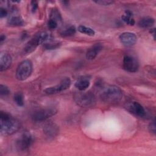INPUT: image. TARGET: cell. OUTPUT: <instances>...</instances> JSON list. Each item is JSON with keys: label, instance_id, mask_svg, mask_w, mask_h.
<instances>
[{"label": "cell", "instance_id": "20", "mask_svg": "<svg viewBox=\"0 0 156 156\" xmlns=\"http://www.w3.org/2000/svg\"><path fill=\"white\" fill-rule=\"evenodd\" d=\"M76 28L74 26H69L68 27L65 29L64 30H63L61 33H60V35L62 36V37H70V36H72L73 35L75 34L76 33Z\"/></svg>", "mask_w": 156, "mask_h": 156}, {"label": "cell", "instance_id": "27", "mask_svg": "<svg viewBox=\"0 0 156 156\" xmlns=\"http://www.w3.org/2000/svg\"><path fill=\"white\" fill-rule=\"evenodd\" d=\"M148 129L150 131V132L155 134V132H156V127H155V123L154 121L151 122L148 126Z\"/></svg>", "mask_w": 156, "mask_h": 156}, {"label": "cell", "instance_id": "24", "mask_svg": "<svg viewBox=\"0 0 156 156\" xmlns=\"http://www.w3.org/2000/svg\"><path fill=\"white\" fill-rule=\"evenodd\" d=\"M122 20L125 22L127 24H129V25H131V26H133L135 24V21L132 18V16H127L126 15H124L122 16Z\"/></svg>", "mask_w": 156, "mask_h": 156}, {"label": "cell", "instance_id": "1", "mask_svg": "<svg viewBox=\"0 0 156 156\" xmlns=\"http://www.w3.org/2000/svg\"><path fill=\"white\" fill-rule=\"evenodd\" d=\"M20 123L7 112H1L0 115V132L4 135L14 133L20 129Z\"/></svg>", "mask_w": 156, "mask_h": 156}, {"label": "cell", "instance_id": "25", "mask_svg": "<svg viewBox=\"0 0 156 156\" xmlns=\"http://www.w3.org/2000/svg\"><path fill=\"white\" fill-rule=\"evenodd\" d=\"M95 3L102 5H109L114 3V1L110 0H100V1H94Z\"/></svg>", "mask_w": 156, "mask_h": 156}, {"label": "cell", "instance_id": "11", "mask_svg": "<svg viewBox=\"0 0 156 156\" xmlns=\"http://www.w3.org/2000/svg\"><path fill=\"white\" fill-rule=\"evenodd\" d=\"M129 110L131 113L139 118H143L146 115V111L144 107L137 102H133L129 105Z\"/></svg>", "mask_w": 156, "mask_h": 156}, {"label": "cell", "instance_id": "6", "mask_svg": "<svg viewBox=\"0 0 156 156\" xmlns=\"http://www.w3.org/2000/svg\"><path fill=\"white\" fill-rule=\"evenodd\" d=\"M57 112V110L53 108L41 109L33 113L32 119L35 122H41L55 115Z\"/></svg>", "mask_w": 156, "mask_h": 156}, {"label": "cell", "instance_id": "4", "mask_svg": "<svg viewBox=\"0 0 156 156\" xmlns=\"http://www.w3.org/2000/svg\"><path fill=\"white\" fill-rule=\"evenodd\" d=\"M79 92L74 96L76 103L82 107H91L96 104L94 95L90 91Z\"/></svg>", "mask_w": 156, "mask_h": 156}, {"label": "cell", "instance_id": "21", "mask_svg": "<svg viewBox=\"0 0 156 156\" xmlns=\"http://www.w3.org/2000/svg\"><path fill=\"white\" fill-rule=\"evenodd\" d=\"M60 45L61 43L59 41H49V43H44L43 48L46 50H52L58 48Z\"/></svg>", "mask_w": 156, "mask_h": 156}, {"label": "cell", "instance_id": "9", "mask_svg": "<svg viewBox=\"0 0 156 156\" xmlns=\"http://www.w3.org/2000/svg\"><path fill=\"white\" fill-rule=\"evenodd\" d=\"M123 68L127 72L135 73L138 71L139 64L135 58L130 55H125L123 58Z\"/></svg>", "mask_w": 156, "mask_h": 156}, {"label": "cell", "instance_id": "17", "mask_svg": "<svg viewBox=\"0 0 156 156\" xmlns=\"http://www.w3.org/2000/svg\"><path fill=\"white\" fill-rule=\"evenodd\" d=\"M7 24L9 26L13 27L21 26L24 25V21L20 16H13L8 19Z\"/></svg>", "mask_w": 156, "mask_h": 156}, {"label": "cell", "instance_id": "30", "mask_svg": "<svg viewBox=\"0 0 156 156\" xmlns=\"http://www.w3.org/2000/svg\"><path fill=\"white\" fill-rule=\"evenodd\" d=\"M5 36L4 35L2 34V35H1V37H0V42H1V43H2V42L5 40Z\"/></svg>", "mask_w": 156, "mask_h": 156}, {"label": "cell", "instance_id": "15", "mask_svg": "<svg viewBox=\"0 0 156 156\" xmlns=\"http://www.w3.org/2000/svg\"><path fill=\"white\" fill-rule=\"evenodd\" d=\"M90 82V80L87 77L79 78L75 83V87L80 91H85L89 86Z\"/></svg>", "mask_w": 156, "mask_h": 156}, {"label": "cell", "instance_id": "18", "mask_svg": "<svg viewBox=\"0 0 156 156\" xmlns=\"http://www.w3.org/2000/svg\"><path fill=\"white\" fill-rule=\"evenodd\" d=\"M77 29L80 33L84 34L89 35V36H94L95 34V32L93 29H92L90 27H86L85 26L80 25L78 27Z\"/></svg>", "mask_w": 156, "mask_h": 156}, {"label": "cell", "instance_id": "14", "mask_svg": "<svg viewBox=\"0 0 156 156\" xmlns=\"http://www.w3.org/2000/svg\"><path fill=\"white\" fill-rule=\"evenodd\" d=\"M43 130L46 135L48 137H54L58 133V128L55 123L48 122L44 127Z\"/></svg>", "mask_w": 156, "mask_h": 156}, {"label": "cell", "instance_id": "12", "mask_svg": "<svg viewBox=\"0 0 156 156\" xmlns=\"http://www.w3.org/2000/svg\"><path fill=\"white\" fill-rule=\"evenodd\" d=\"M12 57L10 55L5 52H1L0 54V71H3L7 69L12 64Z\"/></svg>", "mask_w": 156, "mask_h": 156}, {"label": "cell", "instance_id": "26", "mask_svg": "<svg viewBox=\"0 0 156 156\" xmlns=\"http://www.w3.org/2000/svg\"><path fill=\"white\" fill-rule=\"evenodd\" d=\"M57 22H56L55 20H52V19H49V20L48 22V26L49 27V28L51 29H54L57 27Z\"/></svg>", "mask_w": 156, "mask_h": 156}, {"label": "cell", "instance_id": "10", "mask_svg": "<svg viewBox=\"0 0 156 156\" xmlns=\"http://www.w3.org/2000/svg\"><path fill=\"white\" fill-rule=\"evenodd\" d=\"M119 38L121 43L126 47H130L133 46L137 41V37L136 35L134 33L129 32L122 33L119 35Z\"/></svg>", "mask_w": 156, "mask_h": 156}, {"label": "cell", "instance_id": "28", "mask_svg": "<svg viewBox=\"0 0 156 156\" xmlns=\"http://www.w3.org/2000/svg\"><path fill=\"white\" fill-rule=\"evenodd\" d=\"M31 5V10L32 12H35L36 11V10L38 8V2L36 1H31L30 3Z\"/></svg>", "mask_w": 156, "mask_h": 156}, {"label": "cell", "instance_id": "19", "mask_svg": "<svg viewBox=\"0 0 156 156\" xmlns=\"http://www.w3.org/2000/svg\"><path fill=\"white\" fill-rule=\"evenodd\" d=\"M13 100L15 103L19 107L24 105V96L21 92H18L15 94L13 96Z\"/></svg>", "mask_w": 156, "mask_h": 156}, {"label": "cell", "instance_id": "23", "mask_svg": "<svg viewBox=\"0 0 156 156\" xmlns=\"http://www.w3.org/2000/svg\"><path fill=\"white\" fill-rule=\"evenodd\" d=\"M10 94V90L9 88L4 85L1 84L0 86V94L1 96H5Z\"/></svg>", "mask_w": 156, "mask_h": 156}, {"label": "cell", "instance_id": "2", "mask_svg": "<svg viewBox=\"0 0 156 156\" xmlns=\"http://www.w3.org/2000/svg\"><path fill=\"white\" fill-rule=\"evenodd\" d=\"M100 96L101 99L105 102L115 103L121 100L122 93L118 87L110 85L102 90Z\"/></svg>", "mask_w": 156, "mask_h": 156}, {"label": "cell", "instance_id": "5", "mask_svg": "<svg viewBox=\"0 0 156 156\" xmlns=\"http://www.w3.org/2000/svg\"><path fill=\"white\" fill-rule=\"evenodd\" d=\"M32 71V63L29 60L22 61L18 66L16 71V77L19 80L27 79Z\"/></svg>", "mask_w": 156, "mask_h": 156}, {"label": "cell", "instance_id": "7", "mask_svg": "<svg viewBox=\"0 0 156 156\" xmlns=\"http://www.w3.org/2000/svg\"><path fill=\"white\" fill-rule=\"evenodd\" d=\"M71 83L70 79L66 77L63 79L58 84L53 87H48L44 89L43 91L48 94H57L69 88L71 85Z\"/></svg>", "mask_w": 156, "mask_h": 156}, {"label": "cell", "instance_id": "13", "mask_svg": "<svg viewBox=\"0 0 156 156\" xmlns=\"http://www.w3.org/2000/svg\"><path fill=\"white\" fill-rule=\"evenodd\" d=\"M102 49V46L101 43L94 44L87 51L86 53V58L88 60H93L95 58Z\"/></svg>", "mask_w": 156, "mask_h": 156}, {"label": "cell", "instance_id": "8", "mask_svg": "<svg viewBox=\"0 0 156 156\" xmlns=\"http://www.w3.org/2000/svg\"><path fill=\"white\" fill-rule=\"evenodd\" d=\"M33 137L29 132L23 133L16 141V147L21 151H27L32 145Z\"/></svg>", "mask_w": 156, "mask_h": 156}, {"label": "cell", "instance_id": "16", "mask_svg": "<svg viewBox=\"0 0 156 156\" xmlns=\"http://www.w3.org/2000/svg\"><path fill=\"white\" fill-rule=\"evenodd\" d=\"M155 23V20L149 16H146L141 19L138 22V26L144 29H147L152 27Z\"/></svg>", "mask_w": 156, "mask_h": 156}, {"label": "cell", "instance_id": "29", "mask_svg": "<svg viewBox=\"0 0 156 156\" xmlns=\"http://www.w3.org/2000/svg\"><path fill=\"white\" fill-rule=\"evenodd\" d=\"M8 14V12L7 11V10H5V9L1 7L0 9V17L1 18H2L4 17H5Z\"/></svg>", "mask_w": 156, "mask_h": 156}, {"label": "cell", "instance_id": "3", "mask_svg": "<svg viewBox=\"0 0 156 156\" xmlns=\"http://www.w3.org/2000/svg\"><path fill=\"white\" fill-rule=\"evenodd\" d=\"M50 38V35L46 32H40L34 35L26 43L24 48L25 54H30L34 51L38 46L46 41Z\"/></svg>", "mask_w": 156, "mask_h": 156}, {"label": "cell", "instance_id": "22", "mask_svg": "<svg viewBox=\"0 0 156 156\" xmlns=\"http://www.w3.org/2000/svg\"><path fill=\"white\" fill-rule=\"evenodd\" d=\"M50 16H51L50 19L54 20L57 23L62 20L61 15H60L59 12L56 9H54L52 10V11L51 12V14H50Z\"/></svg>", "mask_w": 156, "mask_h": 156}]
</instances>
